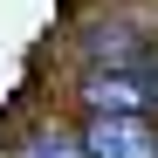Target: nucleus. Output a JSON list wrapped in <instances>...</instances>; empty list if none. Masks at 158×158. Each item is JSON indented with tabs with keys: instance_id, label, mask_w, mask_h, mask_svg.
Wrapping results in <instances>:
<instances>
[{
	"instance_id": "nucleus-1",
	"label": "nucleus",
	"mask_w": 158,
	"mask_h": 158,
	"mask_svg": "<svg viewBox=\"0 0 158 158\" xmlns=\"http://www.w3.org/2000/svg\"><path fill=\"white\" fill-rule=\"evenodd\" d=\"M83 151L89 158H158V124L144 110H117V117H83Z\"/></svg>"
},
{
	"instance_id": "nucleus-2",
	"label": "nucleus",
	"mask_w": 158,
	"mask_h": 158,
	"mask_svg": "<svg viewBox=\"0 0 158 158\" xmlns=\"http://www.w3.org/2000/svg\"><path fill=\"white\" fill-rule=\"evenodd\" d=\"M83 110L96 117H117V110H144L151 117V96H144V76L138 69H110V62H96L89 76H83Z\"/></svg>"
},
{
	"instance_id": "nucleus-3",
	"label": "nucleus",
	"mask_w": 158,
	"mask_h": 158,
	"mask_svg": "<svg viewBox=\"0 0 158 158\" xmlns=\"http://www.w3.org/2000/svg\"><path fill=\"white\" fill-rule=\"evenodd\" d=\"M14 158H89V151H83V131H69V124H35L28 138L14 144Z\"/></svg>"
}]
</instances>
